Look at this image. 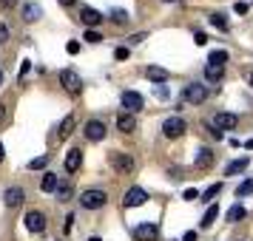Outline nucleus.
<instances>
[{
	"mask_svg": "<svg viewBox=\"0 0 253 241\" xmlns=\"http://www.w3.org/2000/svg\"><path fill=\"white\" fill-rule=\"evenodd\" d=\"M196 196H199V193H196L194 187H188V190H185V202H194Z\"/></svg>",
	"mask_w": 253,
	"mask_h": 241,
	"instance_id": "obj_39",
	"label": "nucleus"
},
{
	"mask_svg": "<svg viewBox=\"0 0 253 241\" xmlns=\"http://www.w3.org/2000/svg\"><path fill=\"white\" fill-rule=\"evenodd\" d=\"M105 134H108V131H105V125L100 119H88V122H85V139H88V142H103Z\"/></svg>",
	"mask_w": 253,
	"mask_h": 241,
	"instance_id": "obj_8",
	"label": "nucleus"
},
{
	"mask_svg": "<svg viewBox=\"0 0 253 241\" xmlns=\"http://www.w3.org/2000/svg\"><path fill=\"white\" fill-rule=\"evenodd\" d=\"M71 224H74V213H69V216H66V233L71 230Z\"/></svg>",
	"mask_w": 253,
	"mask_h": 241,
	"instance_id": "obj_42",
	"label": "nucleus"
},
{
	"mask_svg": "<svg viewBox=\"0 0 253 241\" xmlns=\"http://www.w3.org/2000/svg\"><path fill=\"white\" fill-rule=\"evenodd\" d=\"M111 20H114V23H128V12L126 9H111Z\"/></svg>",
	"mask_w": 253,
	"mask_h": 241,
	"instance_id": "obj_28",
	"label": "nucleus"
},
{
	"mask_svg": "<svg viewBox=\"0 0 253 241\" xmlns=\"http://www.w3.org/2000/svg\"><path fill=\"white\" fill-rule=\"evenodd\" d=\"M233 9H236V14H245V12H248V3H236Z\"/></svg>",
	"mask_w": 253,
	"mask_h": 241,
	"instance_id": "obj_41",
	"label": "nucleus"
},
{
	"mask_svg": "<svg viewBox=\"0 0 253 241\" xmlns=\"http://www.w3.org/2000/svg\"><path fill=\"white\" fill-rule=\"evenodd\" d=\"M216 216H219V207L211 205V207L205 210V216H202V221H199V224H202V227H211V224L216 221Z\"/></svg>",
	"mask_w": 253,
	"mask_h": 241,
	"instance_id": "obj_24",
	"label": "nucleus"
},
{
	"mask_svg": "<svg viewBox=\"0 0 253 241\" xmlns=\"http://www.w3.org/2000/svg\"><path fill=\"white\" fill-rule=\"evenodd\" d=\"M248 193H253V179H245V182L236 187V196H248Z\"/></svg>",
	"mask_w": 253,
	"mask_h": 241,
	"instance_id": "obj_30",
	"label": "nucleus"
},
{
	"mask_svg": "<svg viewBox=\"0 0 253 241\" xmlns=\"http://www.w3.org/2000/svg\"><path fill=\"white\" fill-rule=\"evenodd\" d=\"M219 190H222V184H211V187H208L205 193H202V199L208 202V199H213V196H219Z\"/></svg>",
	"mask_w": 253,
	"mask_h": 241,
	"instance_id": "obj_32",
	"label": "nucleus"
},
{
	"mask_svg": "<svg viewBox=\"0 0 253 241\" xmlns=\"http://www.w3.org/2000/svg\"><path fill=\"white\" fill-rule=\"evenodd\" d=\"M74 125H77V119H74V114H69L66 119H63V122H60V128H57V137H60V139H66V137L71 134V131H74Z\"/></svg>",
	"mask_w": 253,
	"mask_h": 241,
	"instance_id": "obj_20",
	"label": "nucleus"
},
{
	"mask_svg": "<svg viewBox=\"0 0 253 241\" xmlns=\"http://www.w3.org/2000/svg\"><path fill=\"white\" fill-rule=\"evenodd\" d=\"M120 103H123V108H126L128 114H137V111H142L145 100H142V94H137V91H123Z\"/></svg>",
	"mask_w": 253,
	"mask_h": 241,
	"instance_id": "obj_5",
	"label": "nucleus"
},
{
	"mask_svg": "<svg viewBox=\"0 0 253 241\" xmlns=\"http://www.w3.org/2000/svg\"><path fill=\"white\" fill-rule=\"evenodd\" d=\"M145 202H148V193H145L142 187H128L126 199H123L126 207H139V205H145Z\"/></svg>",
	"mask_w": 253,
	"mask_h": 241,
	"instance_id": "obj_10",
	"label": "nucleus"
},
{
	"mask_svg": "<svg viewBox=\"0 0 253 241\" xmlns=\"http://www.w3.org/2000/svg\"><path fill=\"white\" fill-rule=\"evenodd\" d=\"M88 241H103V239H97V236H91V239H88Z\"/></svg>",
	"mask_w": 253,
	"mask_h": 241,
	"instance_id": "obj_48",
	"label": "nucleus"
},
{
	"mask_svg": "<svg viewBox=\"0 0 253 241\" xmlns=\"http://www.w3.org/2000/svg\"><path fill=\"white\" fill-rule=\"evenodd\" d=\"M248 165H251V159H248V156H242V159H233V162H228V168H225V173H228V176L245 173V171H248Z\"/></svg>",
	"mask_w": 253,
	"mask_h": 241,
	"instance_id": "obj_17",
	"label": "nucleus"
},
{
	"mask_svg": "<svg viewBox=\"0 0 253 241\" xmlns=\"http://www.w3.org/2000/svg\"><path fill=\"white\" fill-rule=\"evenodd\" d=\"M3 116H6V105L0 103V122H3Z\"/></svg>",
	"mask_w": 253,
	"mask_h": 241,
	"instance_id": "obj_44",
	"label": "nucleus"
},
{
	"mask_svg": "<svg viewBox=\"0 0 253 241\" xmlns=\"http://www.w3.org/2000/svg\"><path fill=\"white\" fill-rule=\"evenodd\" d=\"M66 51H69V54H77V51H80V43H69V46H66Z\"/></svg>",
	"mask_w": 253,
	"mask_h": 241,
	"instance_id": "obj_40",
	"label": "nucleus"
},
{
	"mask_svg": "<svg viewBox=\"0 0 253 241\" xmlns=\"http://www.w3.org/2000/svg\"><path fill=\"white\" fill-rule=\"evenodd\" d=\"M48 165V153H43V156H37V159L29 162V171H40V168H46Z\"/></svg>",
	"mask_w": 253,
	"mask_h": 241,
	"instance_id": "obj_27",
	"label": "nucleus"
},
{
	"mask_svg": "<svg viewBox=\"0 0 253 241\" xmlns=\"http://www.w3.org/2000/svg\"><path fill=\"white\" fill-rule=\"evenodd\" d=\"M251 85H253V71H251Z\"/></svg>",
	"mask_w": 253,
	"mask_h": 241,
	"instance_id": "obj_50",
	"label": "nucleus"
},
{
	"mask_svg": "<svg viewBox=\"0 0 253 241\" xmlns=\"http://www.w3.org/2000/svg\"><path fill=\"white\" fill-rule=\"evenodd\" d=\"M114 57H117V60H126V57H128V48H126V46L114 48Z\"/></svg>",
	"mask_w": 253,
	"mask_h": 241,
	"instance_id": "obj_37",
	"label": "nucleus"
},
{
	"mask_svg": "<svg viewBox=\"0 0 253 241\" xmlns=\"http://www.w3.org/2000/svg\"><path fill=\"white\" fill-rule=\"evenodd\" d=\"M85 43H103V34H100L97 29H88V32H85Z\"/></svg>",
	"mask_w": 253,
	"mask_h": 241,
	"instance_id": "obj_31",
	"label": "nucleus"
},
{
	"mask_svg": "<svg viewBox=\"0 0 253 241\" xmlns=\"http://www.w3.org/2000/svg\"><path fill=\"white\" fill-rule=\"evenodd\" d=\"M60 6H71V3H74V0H57Z\"/></svg>",
	"mask_w": 253,
	"mask_h": 241,
	"instance_id": "obj_45",
	"label": "nucleus"
},
{
	"mask_svg": "<svg viewBox=\"0 0 253 241\" xmlns=\"http://www.w3.org/2000/svg\"><path fill=\"white\" fill-rule=\"evenodd\" d=\"M134 239H137V241H157V239H160V227H157V224H151V221L137 224V227H134Z\"/></svg>",
	"mask_w": 253,
	"mask_h": 241,
	"instance_id": "obj_7",
	"label": "nucleus"
},
{
	"mask_svg": "<svg viewBox=\"0 0 253 241\" xmlns=\"http://www.w3.org/2000/svg\"><path fill=\"white\" fill-rule=\"evenodd\" d=\"M32 71V63L29 60H23V66H20V80H26V74Z\"/></svg>",
	"mask_w": 253,
	"mask_h": 241,
	"instance_id": "obj_36",
	"label": "nucleus"
},
{
	"mask_svg": "<svg viewBox=\"0 0 253 241\" xmlns=\"http://www.w3.org/2000/svg\"><path fill=\"white\" fill-rule=\"evenodd\" d=\"M0 3H3L6 9H12V6H14V0H0Z\"/></svg>",
	"mask_w": 253,
	"mask_h": 241,
	"instance_id": "obj_43",
	"label": "nucleus"
},
{
	"mask_svg": "<svg viewBox=\"0 0 253 241\" xmlns=\"http://www.w3.org/2000/svg\"><path fill=\"white\" fill-rule=\"evenodd\" d=\"M205 77H208V82H219L222 77H225V66H211V63H208L205 66Z\"/></svg>",
	"mask_w": 253,
	"mask_h": 241,
	"instance_id": "obj_22",
	"label": "nucleus"
},
{
	"mask_svg": "<svg viewBox=\"0 0 253 241\" xmlns=\"http://www.w3.org/2000/svg\"><path fill=\"white\" fill-rule=\"evenodd\" d=\"M211 23L216 26L219 32H228V20H225V14H211Z\"/></svg>",
	"mask_w": 253,
	"mask_h": 241,
	"instance_id": "obj_29",
	"label": "nucleus"
},
{
	"mask_svg": "<svg viewBox=\"0 0 253 241\" xmlns=\"http://www.w3.org/2000/svg\"><path fill=\"white\" fill-rule=\"evenodd\" d=\"M145 77H148L151 82H157V85H162V82L168 80V71H165V69H160V66H148V69H145Z\"/></svg>",
	"mask_w": 253,
	"mask_h": 241,
	"instance_id": "obj_16",
	"label": "nucleus"
},
{
	"mask_svg": "<svg viewBox=\"0 0 253 241\" xmlns=\"http://www.w3.org/2000/svg\"><path fill=\"white\" fill-rule=\"evenodd\" d=\"M43 17V9H40V3H23V20L26 23H35Z\"/></svg>",
	"mask_w": 253,
	"mask_h": 241,
	"instance_id": "obj_15",
	"label": "nucleus"
},
{
	"mask_svg": "<svg viewBox=\"0 0 253 241\" xmlns=\"http://www.w3.org/2000/svg\"><path fill=\"white\" fill-rule=\"evenodd\" d=\"M185 131H188V122H185L182 116H168L165 122H162V134L168 139H176V137H182Z\"/></svg>",
	"mask_w": 253,
	"mask_h": 241,
	"instance_id": "obj_3",
	"label": "nucleus"
},
{
	"mask_svg": "<svg viewBox=\"0 0 253 241\" xmlns=\"http://www.w3.org/2000/svg\"><path fill=\"white\" fill-rule=\"evenodd\" d=\"M57 202H69V196H71V184L69 182H57Z\"/></svg>",
	"mask_w": 253,
	"mask_h": 241,
	"instance_id": "obj_26",
	"label": "nucleus"
},
{
	"mask_svg": "<svg viewBox=\"0 0 253 241\" xmlns=\"http://www.w3.org/2000/svg\"><path fill=\"white\" fill-rule=\"evenodd\" d=\"M26 199L23 187H9L6 193H3V202H6V207H20V202Z\"/></svg>",
	"mask_w": 253,
	"mask_h": 241,
	"instance_id": "obj_14",
	"label": "nucleus"
},
{
	"mask_svg": "<svg viewBox=\"0 0 253 241\" xmlns=\"http://www.w3.org/2000/svg\"><path fill=\"white\" fill-rule=\"evenodd\" d=\"M142 40H145V32H139V34H131V37H128V43H131V46H139Z\"/></svg>",
	"mask_w": 253,
	"mask_h": 241,
	"instance_id": "obj_34",
	"label": "nucleus"
},
{
	"mask_svg": "<svg viewBox=\"0 0 253 241\" xmlns=\"http://www.w3.org/2000/svg\"><path fill=\"white\" fill-rule=\"evenodd\" d=\"M208 100V85L202 82H188L182 88V103H191V105H199Z\"/></svg>",
	"mask_w": 253,
	"mask_h": 241,
	"instance_id": "obj_1",
	"label": "nucleus"
},
{
	"mask_svg": "<svg viewBox=\"0 0 253 241\" xmlns=\"http://www.w3.org/2000/svg\"><path fill=\"white\" fill-rule=\"evenodd\" d=\"M3 156H6V150H3V142H0V162H3Z\"/></svg>",
	"mask_w": 253,
	"mask_h": 241,
	"instance_id": "obj_47",
	"label": "nucleus"
},
{
	"mask_svg": "<svg viewBox=\"0 0 253 241\" xmlns=\"http://www.w3.org/2000/svg\"><path fill=\"white\" fill-rule=\"evenodd\" d=\"M208 63H211V66H225V63H228V51H225V48L211 51V54H208Z\"/></svg>",
	"mask_w": 253,
	"mask_h": 241,
	"instance_id": "obj_23",
	"label": "nucleus"
},
{
	"mask_svg": "<svg viewBox=\"0 0 253 241\" xmlns=\"http://www.w3.org/2000/svg\"><path fill=\"white\" fill-rule=\"evenodd\" d=\"M211 162H213V150L211 148H199L196 150V159H194L196 168H205V165H211Z\"/></svg>",
	"mask_w": 253,
	"mask_h": 241,
	"instance_id": "obj_19",
	"label": "nucleus"
},
{
	"mask_svg": "<svg viewBox=\"0 0 253 241\" xmlns=\"http://www.w3.org/2000/svg\"><path fill=\"white\" fill-rule=\"evenodd\" d=\"M23 224H26L29 233H43V230H46V216H43L40 210H29L26 218H23Z\"/></svg>",
	"mask_w": 253,
	"mask_h": 241,
	"instance_id": "obj_6",
	"label": "nucleus"
},
{
	"mask_svg": "<svg viewBox=\"0 0 253 241\" xmlns=\"http://www.w3.org/2000/svg\"><path fill=\"white\" fill-rule=\"evenodd\" d=\"M57 176H54V173H46V176H43V179H40V190H43V193H54V190H57Z\"/></svg>",
	"mask_w": 253,
	"mask_h": 241,
	"instance_id": "obj_21",
	"label": "nucleus"
},
{
	"mask_svg": "<svg viewBox=\"0 0 253 241\" xmlns=\"http://www.w3.org/2000/svg\"><path fill=\"white\" fill-rule=\"evenodd\" d=\"M111 168H114V171H120V173H131V171H134V159H131L128 153L114 150V153H111Z\"/></svg>",
	"mask_w": 253,
	"mask_h": 241,
	"instance_id": "obj_9",
	"label": "nucleus"
},
{
	"mask_svg": "<svg viewBox=\"0 0 253 241\" xmlns=\"http://www.w3.org/2000/svg\"><path fill=\"white\" fill-rule=\"evenodd\" d=\"M236 122H239V119H236V114H225V111H222V114L213 116V128H216V131H222V134H225V131H233V128H236Z\"/></svg>",
	"mask_w": 253,
	"mask_h": 241,
	"instance_id": "obj_11",
	"label": "nucleus"
},
{
	"mask_svg": "<svg viewBox=\"0 0 253 241\" xmlns=\"http://www.w3.org/2000/svg\"><path fill=\"white\" fill-rule=\"evenodd\" d=\"M245 148H248V150H253V139H248V142H245Z\"/></svg>",
	"mask_w": 253,
	"mask_h": 241,
	"instance_id": "obj_46",
	"label": "nucleus"
},
{
	"mask_svg": "<svg viewBox=\"0 0 253 241\" xmlns=\"http://www.w3.org/2000/svg\"><path fill=\"white\" fill-rule=\"evenodd\" d=\"M105 202H108L105 190H83L80 196V205L85 210H100V207H105Z\"/></svg>",
	"mask_w": 253,
	"mask_h": 241,
	"instance_id": "obj_2",
	"label": "nucleus"
},
{
	"mask_svg": "<svg viewBox=\"0 0 253 241\" xmlns=\"http://www.w3.org/2000/svg\"><path fill=\"white\" fill-rule=\"evenodd\" d=\"M80 20H83L85 26H100V23L105 20V17H103L100 12H97V9H91V6H83V12H80Z\"/></svg>",
	"mask_w": 253,
	"mask_h": 241,
	"instance_id": "obj_13",
	"label": "nucleus"
},
{
	"mask_svg": "<svg viewBox=\"0 0 253 241\" xmlns=\"http://www.w3.org/2000/svg\"><path fill=\"white\" fill-rule=\"evenodd\" d=\"M3 80H6V77H3V71H0V85H3Z\"/></svg>",
	"mask_w": 253,
	"mask_h": 241,
	"instance_id": "obj_49",
	"label": "nucleus"
},
{
	"mask_svg": "<svg viewBox=\"0 0 253 241\" xmlns=\"http://www.w3.org/2000/svg\"><path fill=\"white\" fill-rule=\"evenodd\" d=\"M6 40H9V26L0 23V43H6Z\"/></svg>",
	"mask_w": 253,
	"mask_h": 241,
	"instance_id": "obj_38",
	"label": "nucleus"
},
{
	"mask_svg": "<svg viewBox=\"0 0 253 241\" xmlns=\"http://www.w3.org/2000/svg\"><path fill=\"white\" fill-rule=\"evenodd\" d=\"M154 94H157L160 100H168V88H165V85H154Z\"/></svg>",
	"mask_w": 253,
	"mask_h": 241,
	"instance_id": "obj_35",
	"label": "nucleus"
},
{
	"mask_svg": "<svg viewBox=\"0 0 253 241\" xmlns=\"http://www.w3.org/2000/svg\"><path fill=\"white\" fill-rule=\"evenodd\" d=\"M66 171L69 173H74V171H80V165H83V150L80 148H71L69 153H66Z\"/></svg>",
	"mask_w": 253,
	"mask_h": 241,
	"instance_id": "obj_12",
	"label": "nucleus"
},
{
	"mask_svg": "<svg viewBox=\"0 0 253 241\" xmlns=\"http://www.w3.org/2000/svg\"><path fill=\"white\" fill-rule=\"evenodd\" d=\"M245 216H248V210H245L242 205H233V207L228 210V221H242Z\"/></svg>",
	"mask_w": 253,
	"mask_h": 241,
	"instance_id": "obj_25",
	"label": "nucleus"
},
{
	"mask_svg": "<svg viewBox=\"0 0 253 241\" xmlns=\"http://www.w3.org/2000/svg\"><path fill=\"white\" fill-rule=\"evenodd\" d=\"M194 43H196V46H208V34H205V32H196Z\"/></svg>",
	"mask_w": 253,
	"mask_h": 241,
	"instance_id": "obj_33",
	"label": "nucleus"
},
{
	"mask_svg": "<svg viewBox=\"0 0 253 241\" xmlns=\"http://www.w3.org/2000/svg\"><path fill=\"white\" fill-rule=\"evenodd\" d=\"M117 128H120L123 134H131V131L137 128V119H134V114H120V116H117Z\"/></svg>",
	"mask_w": 253,
	"mask_h": 241,
	"instance_id": "obj_18",
	"label": "nucleus"
},
{
	"mask_svg": "<svg viewBox=\"0 0 253 241\" xmlns=\"http://www.w3.org/2000/svg\"><path fill=\"white\" fill-rule=\"evenodd\" d=\"M60 82H63V88H66L69 94H80V91H83V80H80V74H77V71H71V69L60 71Z\"/></svg>",
	"mask_w": 253,
	"mask_h": 241,
	"instance_id": "obj_4",
	"label": "nucleus"
}]
</instances>
